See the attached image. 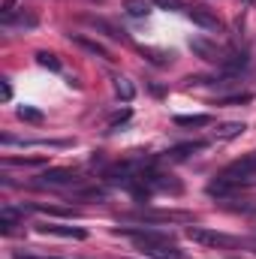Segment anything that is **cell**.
I'll return each instance as SVG.
<instances>
[{
	"instance_id": "obj_2",
	"label": "cell",
	"mask_w": 256,
	"mask_h": 259,
	"mask_svg": "<svg viewBox=\"0 0 256 259\" xmlns=\"http://www.w3.org/2000/svg\"><path fill=\"white\" fill-rule=\"evenodd\" d=\"M187 238H190L193 244H202V247H223V250L241 244L235 235H226V232H217V229H205V226H190V229H187Z\"/></svg>"
},
{
	"instance_id": "obj_14",
	"label": "cell",
	"mask_w": 256,
	"mask_h": 259,
	"mask_svg": "<svg viewBox=\"0 0 256 259\" xmlns=\"http://www.w3.org/2000/svg\"><path fill=\"white\" fill-rule=\"evenodd\" d=\"M244 130H247V127H244L241 121H226V124H220V127L214 130V139H220V142H229V139H238Z\"/></svg>"
},
{
	"instance_id": "obj_3",
	"label": "cell",
	"mask_w": 256,
	"mask_h": 259,
	"mask_svg": "<svg viewBox=\"0 0 256 259\" xmlns=\"http://www.w3.org/2000/svg\"><path fill=\"white\" fill-rule=\"evenodd\" d=\"M124 223L127 220H142V223H193V214L187 211H133L121 217Z\"/></svg>"
},
{
	"instance_id": "obj_26",
	"label": "cell",
	"mask_w": 256,
	"mask_h": 259,
	"mask_svg": "<svg viewBox=\"0 0 256 259\" xmlns=\"http://www.w3.org/2000/svg\"><path fill=\"white\" fill-rule=\"evenodd\" d=\"M154 3H160V6H175V0H154Z\"/></svg>"
},
{
	"instance_id": "obj_12",
	"label": "cell",
	"mask_w": 256,
	"mask_h": 259,
	"mask_svg": "<svg viewBox=\"0 0 256 259\" xmlns=\"http://www.w3.org/2000/svg\"><path fill=\"white\" fill-rule=\"evenodd\" d=\"M139 55L154 66H169L175 61V52H166V49H151V46H139Z\"/></svg>"
},
{
	"instance_id": "obj_9",
	"label": "cell",
	"mask_w": 256,
	"mask_h": 259,
	"mask_svg": "<svg viewBox=\"0 0 256 259\" xmlns=\"http://www.w3.org/2000/svg\"><path fill=\"white\" fill-rule=\"evenodd\" d=\"M0 24L6 27V30H30V27H36V15L33 12H3L0 15Z\"/></svg>"
},
{
	"instance_id": "obj_23",
	"label": "cell",
	"mask_w": 256,
	"mask_h": 259,
	"mask_svg": "<svg viewBox=\"0 0 256 259\" xmlns=\"http://www.w3.org/2000/svg\"><path fill=\"white\" fill-rule=\"evenodd\" d=\"M12 259H64V256H52V253H36V250H12Z\"/></svg>"
},
{
	"instance_id": "obj_15",
	"label": "cell",
	"mask_w": 256,
	"mask_h": 259,
	"mask_svg": "<svg viewBox=\"0 0 256 259\" xmlns=\"http://www.w3.org/2000/svg\"><path fill=\"white\" fill-rule=\"evenodd\" d=\"M21 217H24V208H12V205H6V208L0 211V232H12V226H15Z\"/></svg>"
},
{
	"instance_id": "obj_19",
	"label": "cell",
	"mask_w": 256,
	"mask_h": 259,
	"mask_svg": "<svg viewBox=\"0 0 256 259\" xmlns=\"http://www.w3.org/2000/svg\"><path fill=\"white\" fill-rule=\"evenodd\" d=\"M115 94H118L124 103H130V100L136 97V88H133V81H130V78H124V75H115Z\"/></svg>"
},
{
	"instance_id": "obj_27",
	"label": "cell",
	"mask_w": 256,
	"mask_h": 259,
	"mask_svg": "<svg viewBox=\"0 0 256 259\" xmlns=\"http://www.w3.org/2000/svg\"><path fill=\"white\" fill-rule=\"evenodd\" d=\"M241 3H247V6H253V3H256V0H241Z\"/></svg>"
},
{
	"instance_id": "obj_17",
	"label": "cell",
	"mask_w": 256,
	"mask_h": 259,
	"mask_svg": "<svg viewBox=\"0 0 256 259\" xmlns=\"http://www.w3.org/2000/svg\"><path fill=\"white\" fill-rule=\"evenodd\" d=\"M211 115H175V127H208Z\"/></svg>"
},
{
	"instance_id": "obj_6",
	"label": "cell",
	"mask_w": 256,
	"mask_h": 259,
	"mask_svg": "<svg viewBox=\"0 0 256 259\" xmlns=\"http://www.w3.org/2000/svg\"><path fill=\"white\" fill-rule=\"evenodd\" d=\"M187 15H190L193 24H199L202 30H211V33H220L223 30V21L217 18V12H211L205 6H187Z\"/></svg>"
},
{
	"instance_id": "obj_10",
	"label": "cell",
	"mask_w": 256,
	"mask_h": 259,
	"mask_svg": "<svg viewBox=\"0 0 256 259\" xmlns=\"http://www.w3.org/2000/svg\"><path fill=\"white\" fill-rule=\"evenodd\" d=\"M69 39H72V46L84 49L88 55H94V58H100V61H115V58H112V52H109L106 46H100L97 39H88V36H81V33H69Z\"/></svg>"
},
{
	"instance_id": "obj_8",
	"label": "cell",
	"mask_w": 256,
	"mask_h": 259,
	"mask_svg": "<svg viewBox=\"0 0 256 259\" xmlns=\"http://www.w3.org/2000/svg\"><path fill=\"white\" fill-rule=\"evenodd\" d=\"M36 232H42V235H58V238H75V241H84V238H88V232H84L81 226H58V223H39Z\"/></svg>"
},
{
	"instance_id": "obj_4",
	"label": "cell",
	"mask_w": 256,
	"mask_h": 259,
	"mask_svg": "<svg viewBox=\"0 0 256 259\" xmlns=\"http://www.w3.org/2000/svg\"><path fill=\"white\" fill-rule=\"evenodd\" d=\"M84 178H81V172H75V169H46L39 178H36V184L39 187H78Z\"/></svg>"
},
{
	"instance_id": "obj_13",
	"label": "cell",
	"mask_w": 256,
	"mask_h": 259,
	"mask_svg": "<svg viewBox=\"0 0 256 259\" xmlns=\"http://www.w3.org/2000/svg\"><path fill=\"white\" fill-rule=\"evenodd\" d=\"M88 24L97 27V30H103V33H106L109 39H115V42H130V36L124 30H118L115 24H109V21H103V18H88Z\"/></svg>"
},
{
	"instance_id": "obj_18",
	"label": "cell",
	"mask_w": 256,
	"mask_h": 259,
	"mask_svg": "<svg viewBox=\"0 0 256 259\" xmlns=\"http://www.w3.org/2000/svg\"><path fill=\"white\" fill-rule=\"evenodd\" d=\"M244 66H247V52H229L226 61H223V69H226V72H238V69H244Z\"/></svg>"
},
{
	"instance_id": "obj_7",
	"label": "cell",
	"mask_w": 256,
	"mask_h": 259,
	"mask_svg": "<svg viewBox=\"0 0 256 259\" xmlns=\"http://www.w3.org/2000/svg\"><path fill=\"white\" fill-rule=\"evenodd\" d=\"M139 250L148 259H187V253L178 244H142Z\"/></svg>"
},
{
	"instance_id": "obj_11",
	"label": "cell",
	"mask_w": 256,
	"mask_h": 259,
	"mask_svg": "<svg viewBox=\"0 0 256 259\" xmlns=\"http://www.w3.org/2000/svg\"><path fill=\"white\" fill-rule=\"evenodd\" d=\"M202 148H205V142H184V145H175V148H169V151L163 154V160H166V163H181V160H187L190 154L202 151Z\"/></svg>"
},
{
	"instance_id": "obj_20",
	"label": "cell",
	"mask_w": 256,
	"mask_h": 259,
	"mask_svg": "<svg viewBox=\"0 0 256 259\" xmlns=\"http://www.w3.org/2000/svg\"><path fill=\"white\" fill-rule=\"evenodd\" d=\"M15 115H18L21 121H27V124H42V121H46V115H42L39 109H33V106H18Z\"/></svg>"
},
{
	"instance_id": "obj_16",
	"label": "cell",
	"mask_w": 256,
	"mask_h": 259,
	"mask_svg": "<svg viewBox=\"0 0 256 259\" xmlns=\"http://www.w3.org/2000/svg\"><path fill=\"white\" fill-rule=\"evenodd\" d=\"M124 12L133 18H148L151 15V3L148 0H124Z\"/></svg>"
},
{
	"instance_id": "obj_1",
	"label": "cell",
	"mask_w": 256,
	"mask_h": 259,
	"mask_svg": "<svg viewBox=\"0 0 256 259\" xmlns=\"http://www.w3.org/2000/svg\"><path fill=\"white\" fill-rule=\"evenodd\" d=\"M217 178H220V181H226V184H232V187L253 181V178H256V151H253V154H247V157H241V160H235V163H229Z\"/></svg>"
},
{
	"instance_id": "obj_22",
	"label": "cell",
	"mask_w": 256,
	"mask_h": 259,
	"mask_svg": "<svg viewBox=\"0 0 256 259\" xmlns=\"http://www.w3.org/2000/svg\"><path fill=\"white\" fill-rule=\"evenodd\" d=\"M3 166H46V157H6Z\"/></svg>"
},
{
	"instance_id": "obj_25",
	"label": "cell",
	"mask_w": 256,
	"mask_h": 259,
	"mask_svg": "<svg viewBox=\"0 0 256 259\" xmlns=\"http://www.w3.org/2000/svg\"><path fill=\"white\" fill-rule=\"evenodd\" d=\"M12 3L15 0H3V12H12Z\"/></svg>"
},
{
	"instance_id": "obj_21",
	"label": "cell",
	"mask_w": 256,
	"mask_h": 259,
	"mask_svg": "<svg viewBox=\"0 0 256 259\" xmlns=\"http://www.w3.org/2000/svg\"><path fill=\"white\" fill-rule=\"evenodd\" d=\"M36 64L46 66V69H52V72H61V58L55 55V52H36Z\"/></svg>"
},
{
	"instance_id": "obj_5",
	"label": "cell",
	"mask_w": 256,
	"mask_h": 259,
	"mask_svg": "<svg viewBox=\"0 0 256 259\" xmlns=\"http://www.w3.org/2000/svg\"><path fill=\"white\" fill-rule=\"evenodd\" d=\"M190 52L196 55V58H202V61H208V64H217L223 66V61H226V49H220L217 42H211V39H205V36H190Z\"/></svg>"
},
{
	"instance_id": "obj_24",
	"label": "cell",
	"mask_w": 256,
	"mask_h": 259,
	"mask_svg": "<svg viewBox=\"0 0 256 259\" xmlns=\"http://www.w3.org/2000/svg\"><path fill=\"white\" fill-rule=\"evenodd\" d=\"M0 100L6 103V100H12V88H9V78H3L0 81Z\"/></svg>"
}]
</instances>
